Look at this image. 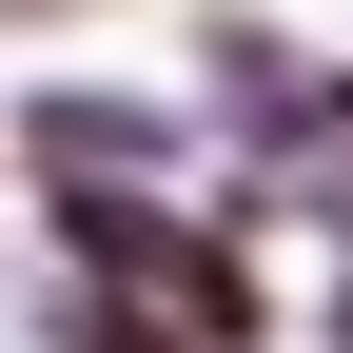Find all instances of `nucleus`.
Here are the masks:
<instances>
[{
	"label": "nucleus",
	"mask_w": 353,
	"mask_h": 353,
	"mask_svg": "<svg viewBox=\"0 0 353 353\" xmlns=\"http://www.w3.org/2000/svg\"><path fill=\"white\" fill-rule=\"evenodd\" d=\"M39 157H157V118H118V99H59V118H39Z\"/></svg>",
	"instance_id": "1"
},
{
	"label": "nucleus",
	"mask_w": 353,
	"mask_h": 353,
	"mask_svg": "<svg viewBox=\"0 0 353 353\" xmlns=\"http://www.w3.org/2000/svg\"><path fill=\"white\" fill-rule=\"evenodd\" d=\"M79 353H196V334H157V314H99V334H79Z\"/></svg>",
	"instance_id": "2"
},
{
	"label": "nucleus",
	"mask_w": 353,
	"mask_h": 353,
	"mask_svg": "<svg viewBox=\"0 0 353 353\" xmlns=\"http://www.w3.org/2000/svg\"><path fill=\"white\" fill-rule=\"evenodd\" d=\"M334 353H353V294H334Z\"/></svg>",
	"instance_id": "3"
}]
</instances>
